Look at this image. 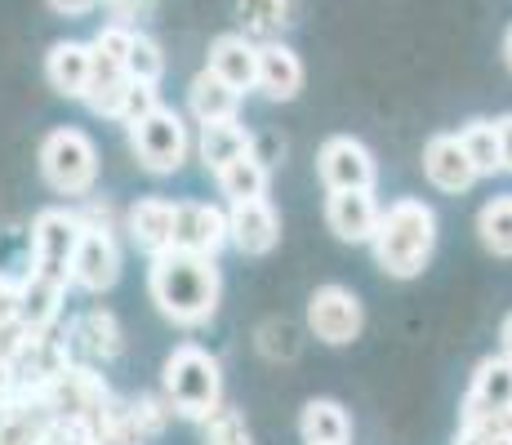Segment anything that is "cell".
<instances>
[{
    "label": "cell",
    "instance_id": "6da1fadb",
    "mask_svg": "<svg viewBox=\"0 0 512 445\" xmlns=\"http://www.w3.org/2000/svg\"><path fill=\"white\" fill-rule=\"evenodd\" d=\"M147 294H152L156 312H161L165 321L183 325V330H196V325H205L219 312L223 276H219V267H214V259H205V254L165 250V254H152Z\"/></svg>",
    "mask_w": 512,
    "mask_h": 445
},
{
    "label": "cell",
    "instance_id": "7a4b0ae2",
    "mask_svg": "<svg viewBox=\"0 0 512 445\" xmlns=\"http://www.w3.org/2000/svg\"><path fill=\"white\" fill-rule=\"evenodd\" d=\"M370 250L379 272L397 276V281H410L428 267L432 250H437V210L419 196H401L388 210H379V223H374Z\"/></svg>",
    "mask_w": 512,
    "mask_h": 445
},
{
    "label": "cell",
    "instance_id": "3957f363",
    "mask_svg": "<svg viewBox=\"0 0 512 445\" xmlns=\"http://www.w3.org/2000/svg\"><path fill=\"white\" fill-rule=\"evenodd\" d=\"M161 392H165V401H170V410L179 414V419L201 423L223 405V370L205 348L179 343V348L165 356Z\"/></svg>",
    "mask_w": 512,
    "mask_h": 445
},
{
    "label": "cell",
    "instance_id": "277c9868",
    "mask_svg": "<svg viewBox=\"0 0 512 445\" xmlns=\"http://www.w3.org/2000/svg\"><path fill=\"white\" fill-rule=\"evenodd\" d=\"M125 134H130L134 161H139L147 174H179L187 165V156H192V134H187V121L174 107L156 103L147 116L125 125Z\"/></svg>",
    "mask_w": 512,
    "mask_h": 445
},
{
    "label": "cell",
    "instance_id": "5b68a950",
    "mask_svg": "<svg viewBox=\"0 0 512 445\" xmlns=\"http://www.w3.org/2000/svg\"><path fill=\"white\" fill-rule=\"evenodd\" d=\"M41 174L58 196H90L98 183V147L85 130H49L41 138Z\"/></svg>",
    "mask_w": 512,
    "mask_h": 445
},
{
    "label": "cell",
    "instance_id": "8992f818",
    "mask_svg": "<svg viewBox=\"0 0 512 445\" xmlns=\"http://www.w3.org/2000/svg\"><path fill=\"white\" fill-rule=\"evenodd\" d=\"M85 232L81 210H41L32 219V272L58 285H72V254Z\"/></svg>",
    "mask_w": 512,
    "mask_h": 445
},
{
    "label": "cell",
    "instance_id": "52a82bcc",
    "mask_svg": "<svg viewBox=\"0 0 512 445\" xmlns=\"http://www.w3.org/2000/svg\"><path fill=\"white\" fill-rule=\"evenodd\" d=\"M366 325V308L348 285H317L308 299V330L326 348H348L352 339H361Z\"/></svg>",
    "mask_w": 512,
    "mask_h": 445
},
{
    "label": "cell",
    "instance_id": "ba28073f",
    "mask_svg": "<svg viewBox=\"0 0 512 445\" xmlns=\"http://www.w3.org/2000/svg\"><path fill=\"white\" fill-rule=\"evenodd\" d=\"M116 281H121V245H116L112 227L85 223L72 254V285H81L90 294H107Z\"/></svg>",
    "mask_w": 512,
    "mask_h": 445
},
{
    "label": "cell",
    "instance_id": "9c48e42d",
    "mask_svg": "<svg viewBox=\"0 0 512 445\" xmlns=\"http://www.w3.org/2000/svg\"><path fill=\"white\" fill-rule=\"evenodd\" d=\"M317 174L326 183V192H339V187H370L374 192V183H379V165H374L370 147L352 134H334L321 143Z\"/></svg>",
    "mask_w": 512,
    "mask_h": 445
},
{
    "label": "cell",
    "instance_id": "30bf717a",
    "mask_svg": "<svg viewBox=\"0 0 512 445\" xmlns=\"http://www.w3.org/2000/svg\"><path fill=\"white\" fill-rule=\"evenodd\" d=\"M228 245V210L210 201H174V250L219 259Z\"/></svg>",
    "mask_w": 512,
    "mask_h": 445
},
{
    "label": "cell",
    "instance_id": "8fae6325",
    "mask_svg": "<svg viewBox=\"0 0 512 445\" xmlns=\"http://www.w3.org/2000/svg\"><path fill=\"white\" fill-rule=\"evenodd\" d=\"M49 428L54 410L41 388H14L0 401V445H45Z\"/></svg>",
    "mask_w": 512,
    "mask_h": 445
},
{
    "label": "cell",
    "instance_id": "7c38bea8",
    "mask_svg": "<svg viewBox=\"0 0 512 445\" xmlns=\"http://www.w3.org/2000/svg\"><path fill=\"white\" fill-rule=\"evenodd\" d=\"M464 419H508L512 423V361L504 352L486 356L472 370L468 397H464Z\"/></svg>",
    "mask_w": 512,
    "mask_h": 445
},
{
    "label": "cell",
    "instance_id": "4fadbf2b",
    "mask_svg": "<svg viewBox=\"0 0 512 445\" xmlns=\"http://www.w3.org/2000/svg\"><path fill=\"white\" fill-rule=\"evenodd\" d=\"M277 241H281V219L268 205V196L228 205V245H236L250 259H263V254L277 250Z\"/></svg>",
    "mask_w": 512,
    "mask_h": 445
},
{
    "label": "cell",
    "instance_id": "5bb4252c",
    "mask_svg": "<svg viewBox=\"0 0 512 445\" xmlns=\"http://www.w3.org/2000/svg\"><path fill=\"white\" fill-rule=\"evenodd\" d=\"M379 223V201L370 187H339L326 196V227L348 245H370Z\"/></svg>",
    "mask_w": 512,
    "mask_h": 445
},
{
    "label": "cell",
    "instance_id": "9a60e30c",
    "mask_svg": "<svg viewBox=\"0 0 512 445\" xmlns=\"http://www.w3.org/2000/svg\"><path fill=\"white\" fill-rule=\"evenodd\" d=\"M423 178L446 196H459L477 183V170H472L459 134H432L428 143H423Z\"/></svg>",
    "mask_w": 512,
    "mask_h": 445
},
{
    "label": "cell",
    "instance_id": "2e32d148",
    "mask_svg": "<svg viewBox=\"0 0 512 445\" xmlns=\"http://www.w3.org/2000/svg\"><path fill=\"white\" fill-rule=\"evenodd\" d=\"M67 352H72V361H85V365L116 361L121 356V325H116V316L103 308L81 312L67 325Z\"/></svg>",
    "mask_w": 512,
    "mask_h": 445
},
{
    "label": "cell",
    "instance_id": "e0dca14e",
    "mask_svg": "<svg viewBox=\"0 0 512 445\" xmlns=\"http://www.w3.org/2000/svg\"><path fill=\"white\" fill-rule=\"evenodd\" d=\"M254 89L268 103H294L303 89V63L290 45L281 41H263L259 45V72H254Z\"/></svg>",
    "mask_w": 512,
    "mask_h": 445
},
{
    "label": "cell",
    "instance_id": "ac0fdd59",
    "mask_svg": "<svg viewBox=\"0 0 512 445\" xmlns=\"http://www.w3.org/2000/svg\"><path fill=\"white\" fill-rule=\"evenodd\" d=\"M125 232H130V241L139 245L147 259L174 250V201H165V196L134 201L130 214H125Z\"/></svg>",
    "mask_w": 512,
    "mask_h": 445
},
{
    "label": "cell",
    "instance_id": "d6986e66",
    "mask_svg": "<svg viewBox=\"0 0 512 445\" xmlns=\"http://www.w3.org/2000/svg\"><path fill=\"white\" fill-rule=\"evenodd\" d=\"M210 67L214 76H223L232 89L250 94L254 89V72H259V45L250 41L245 32H228V36H214L210 41Z\"/></svg>",
    "mask_w": 512,
    "mask_h": 445
},
{
    "label": "cell",
    "instance_id": "ffe728a7",
    "mask_svg": "<svg viewBox=\"0 0 512 445\" xmlns=\"http://www.w3.org/2000/svg\"><path fill=\"white\" fill-rule=\"evenodd\" d=\"M241 89H232L223 76H214L210 67L192 76L187 85V112H192L196 125H210V121H236L241 116Z\"/></svg>",
    "mask_w": 512,
    "mask_h": 445
},
{
    "label": "cell",
    "instance_id": "44dd1931",
    "mask_svg": "<svg viewBox=\"0 0 512 445\" xmlns=\"http://www.w3.org/2000/svg\"><path fill=\"white\" fill-rule=\"evenodd\" d=\"M63 294H67V285L27 272L23 281H18V321H23L32 334L36 330H54L58 316H63Z\"/></svg>",
    "mask_w": 512,
    "mask_h": 445
},
{
    "label": "cell",
    "instance_id": "7402d4cb",
    "mask_svg": "<svg viewBox=\"0 0 512 445\" xmlns=\"http://www.w3.org/2000/svg\"><path fill=\"white\" fill-rule=\"evenodd\" d=\"M45 81L63 98H85V85H90V45L58 41L45 54Z\"/></svg>",
    "mask_w": 512,
    "mask_h": 445
},
{
    "label": "cell",
    "instance_id": "603a6c76",
    "mask_svg": "<svg viewBox=\"0 0 512 445\" xmlns=\"http://www.w3.org/2000/svg\"><path fill=\"white\" fill-rule=\"evenodd\" d=\"M299 437H303V445H348L352 441V419L339 401L317 397L299 410Z\"/></svg>",
    "mask_w": 512,
    "mask_h": 445
},
{
    "label": "cell",
    "instance_id": "cb8c5ba5",
    "mask_svg": "<svg viewBox=\"0 0 512 445\" xmlns=\"http://www.w3.org/2000/svg\"><path fill=\"white\" fill-rule=\"evenodd\" d=\"M214 183H219V192L228 196V205L232 201H259V196H268L272 170L254 152H241V156H232L228 165L214 170Z\"/></svg>",
    "mask_w": 512,
    "mask_h": 445
},
{
    "label": "cell",
    "instance_id": "d4e9b609",
    "mask_svg": "<svg viewBox=\"0 0 512 445\" xmlns=\"http://www.w3.org/2000/svg\"><path fill=\"white\" fill-rule=\"evenodd\" d=\"M250 152V130H245L241 121H210L201 125V138H196V156H201L205 170H219V165H228L232 156Z\"/></svg>",
    "mask_w": 512,
    "mask_h": 445
},
{
    "label": "cell",
    "instance_id": "484cf974",
    "mask_svg": "<svg viewBox=\"0 0 512 445\" xmlns=\"http://www.w3.org/2000/svg\"><path fill=\"white\" fill-rule=\"evenodd\" d=\"M459 143H464L472 170H477V178L486 174H504V161H499V130L495 121H468L464 130H459Z\"/></svg>",
    "mask_w": 512,
    "mask_h": 445
},
{
    "label": "cell",
    "instance_id": "4316f807",
    "mask_svg": "<svg viewBox=\"0 0 512 445\" xmlns=\"http://www.w3.org/2000/svg\"><path fill=\"white\" fill-rule=\"evenodd\" d=\"M477 232L495 259H512V196H495V201L481 205Z\"/></svg>",
    "mask_w": 512,
    "mask_h": 445
},
{
    "label": "cell",
    "instance_id": "83f0119b",
    "mask_svg": "<svg viewBox=\"0 0 512 445\" xmlns=\"http://www.w3.org/2000/svg\"><path fill=\"white\" fill-rule=\"evenodd\" d=\"M125 76L130 81H147V85H161L165 76V54L152 36L130 32V45H125Z\"/></svg>",
    "mask_w": 512,
    "mask_h": 445
},
{
    "label": "cell",
    "instance_id": "f1b7e54d",
    "mask_svg": "<svg viewBox=\"0 0 512 445\" xmlns=\"http://www.w3.org/2000/svg\"><path fill=\"white\" fill-rule=\"evenodd\" d=\"M201 441L205 445H254L250 423L236 405H219L210 419H201Z\"/></svg>",
    "mask_w": 512,
    "mask_h": 445
},
{
    "label": "cell",
    "instance_id": "f546056e",
    "mask_svg": "<svg viewBox=\"0 0 512 445\" xmlns=\"http://www.w3.org/2000/svg\"><path fill=\"white\" fill-rule=\"evenodd\" d=\"M241 23L245 36L254 41V32H277V27L294 23V0H241Z\"/></svg>",
    "mask_w": 512,
    "mask_h": 445
},
{
    "label": "cell",
    "instance_id": "4dcf8cb0",
    "mask_svg": "<svg viewBox=\"0 0 512 445\" xmlns=\"http://www.w3.org/2000/svg\"><path fill=\"white\" fill-rule=\"evenodd\" d=\"M455 445H512V423L508 419H464Z\"/></svg>",
    "mask_w": 512,
    "mask_h": 445
},
{
    "label": "cell",
    "instance_id": "1f68e13d",
    "mask_svg": "<svg viewBox=\"0 0 512 445\" xmlns=\"http://www.w3.org/2000/svg\"><path fill=\"white\" fill-rule=\"evenodd\" d=\"M156 103H161L156 85H147V81H130V89H125V98H121V112H116V121H121V125H134L139 116L152 112Z\"/></svg>",
    "mask_w": 512,
    "mask_h": 445
},
{
    "label": "cell",
    "instance_id": "d6a6232c",
    "mask_svg": "<svg viewBox=\"0 0 512 445\" xmlns=\"http://www.w3.org/2000/svg\"><path fill=\"white\" fill-rule=\"evenodd\" d=\"M259 348L268 356H285V361H290V356L299 352V330H294L290 321H268V325H263Z\"/></svg>",
    "mask_w": 512,
    "mask_h": 445
},
{
    "label": "cell",
    "instance_id": "836d02e7",
    "mask_svg": "<svg viewBox=\"0 0 512 445\" xmlns=\"http://www.w3.org/2000/svg\"><path fill=\"white\" fill-rule=\"evenodd\" d=\"M250 152L272 170V165L285 156V143H281V134H250Z\"/></svg>",
    "mask_w": 512,
    "mask_h": 445
},
{
    "label": "cell",
    "instance_id": "e575fe53",
    "mask_svg": "<svg viewBox=\"0 0 512 445\" xmlns=\"http://www.w3.org/2000/svg\"><path fill=\"white\" fill-rule=\"evenodd\" d=\"M5 321H18V281L0 276V325Z\"/></svg>",
    "mask_w": 512,
    "mask_h": 445
},
{
    "label": "cell",
    "instance_id": "d590c367",
    "mask_svg": "<svg viewBox=\"0 0 512 445\" xmlns=\"http://www.w3.org/2000/svg\"><path fill=\"white\" fill-rule=\"evenodd\" d=\"M495 130H499V161H504V174H512V112L499 116Z\"/></svg>",
    "mask_w": 512,
    "mask_h": 445
},
{
    "label": "cell",
    "instance_id": "8d00e7d4",
    "mask_svg": "<svg viewBox=\"0 0 512 445\" xmlns=\"http://www.w3.org/2000/svg\"><path fill=\"white\" fill-rule=\"evenodd\" d=\"M98 5H107V9H112L116 23H125V18H139L143 9L152 5V0H98Z\"/></svg>",
    "mask_w": 512,
    "mask_h": 445
},
{
    "label": "cell",
    "instance_id": "74e56055",
    "mask_svg": "<svg viewBox=\"0 0 512 445\" xmlns=\"http://www.w3.org/2000/svg\"><path fill=\"white\" fill-rule=\"evenodd\" d=\"M49 9L63 18H81V14H94L98 0H49Z\"/></svg>",
    "mask_w": 512,
    "mask_h": 445
},
{
    "label": "cell",
    "instance_id": "f35d334b",
    "mask_svg": "<svg viewBox=\"0 0 512 445\" xmlns=\"http://www.w3.org/2000/svg\"><path fill=\"white\" fill-rule=\"evenodd\" d=\"M9 392H14V361H5V356H0V401H5Z\"/></svg>",
    "mask_w": 512,
    "mask_h": 445
},
{
    "label": "cell",
    "instance_id": "ab89813d",
    "mask_svg": "<svg viewBox=\"0 0 512 445\" xmlns=\"http://www.w3.org/2000/svg\"><path fill=\"white\" fill-rule=\"evenodd\" d=\"M499 352H504L508 361H512V316L504 321V330H499Z\"/></svg>",
    "mask_w": 512,
    "mask_h": 445
},
{
    "label": "cell",
    "instance_id": "60d3db41",
    "mask_svg": "<svg viewBox=\"0 0 512 445\" xmlns=\"http://www.w3.org/2000/svg\"><path fill=\"white\" fill-rule=\"evenodd\" d=\"M504 63H508V72H512V27H508V36H504Z\"/></svg>",
    "mask_w": 512,
    "mask_h": 445
}]
</instances>
